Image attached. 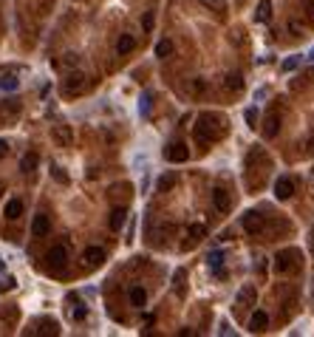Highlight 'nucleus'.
Returning <instances> with one entry per match:
<instances>
[{"instance_id":"nucleus-1","label":"nucleus","mask_w":314,"mask_h":337,"mask_svg":"<svg viewBox=\"0 0 314 337\" xmlns=\"http://www.w3.org/2000/svg\"><path fill=\"white\" fill-rule=\"evenodd\" d=\"M224 128H227L224 116L201 114V116H198V122H195V142H198V145H210V142H215V139H221V136H224Z\"/></svg>"},{"instance_id":"nucleus-2","label":"nucleus","mask_w":314,"mask_h":337,"mask_svg":"<svg viewBox=\"0 0 314 337\" xmlns=\"http://www.w3.org/2000/svg\"><path fill=\"white\" fill-rule=\"evenodd\" d=\"M85 85H88V77L82 71H74V74H68V79L63 82V91L68 93V97H74V93L85 91Z\"/></svg>"},{"instance_id":"nucleus-3","label":"nucleus","mask_w":314,"mask_h":337,"mask_svg":"<svg viewBox=\"0 0 314 337\" xmlns=\"http://www.w3.org/2000/svg\"><path fill=\"white\" fill-rule=\"evenodd\" d=\"M45 261H48L51 269H65V264H68V250H65V247H51Z\"/></svg>"},{"instance_id":"nucleus-4","label":"nucleus","mask_w":314,"mask_h":337,"mask_svg":"<svg viewBox=\"0 0 314 337\" xmlns=\"http://www.w3.org/2000/svg\"><path fill=\"white\" fill-rule=\"evenodd\" d=\"M243 230L249 232V235H257V232H264V215L249 210V213L243 215Z\"/></svg>"},{"instance_id":"nucleus-5","label":"nucleus","mask_w":314,"mask_h":337,"mask_svg":"<svg viewBox=\"0 0 314 337\" xmlns=\"http://www.w3.org/2000/svg\"><path fill=\"white\" fill-rule=\"evenodd\" d=\"M275 196H278L280 201L292 199V196H294V179H289V176H280V179L275 181Z\"/></svg>"},{"instance_id":"nucleus-6","label":"nucleus","mask_w":314,"mask_h":337,"mask_svg":"<svg viewBox=\"0 0 314 337\" xmlns=\"http://www.w3.org/2000/svg\"><path fill=\"white\" fill-rule=\"evenodd\" d=\"M255 298H257V289L252 283H246V286H241L235 303H238V309H249V306H255Z\"/></svg>"},{"instance_id":"nucleus-7","label":"nucleus","mask_w":314,"mask_h":337,"mask_svg":"<svg viewBox=\"0 0 314 337\" xmlns=\"http://www.w3.org/2000/svg\"><path fill=\"white\" fill-rule=\"evenodd\" d=\"M165 156L170 159V162H187V159H190V151H187L184 142H173L165 151Z\"/></svg>"},{"instance_id":"nucleus-8","label":"nucleus","mask_w":314,"mask_h":337,"mask_svg":"<svg viewBox=\"0 0 314 337\" xmlns=\"http://www.w3.org/2000/svg\"><path fill=\"white\" fill-rule=\"evenodd\" d=\"M48 230H51L48 215H45V213H37V215H34V221H31V232H34V238L48 235Z\"/></svg>"},{"instance_id":"nucleus-9","label":"nucleus","mask_w":314,"mask_h":337,"mask_svg":"<svg viewBox=\"0 0 314 337\" xmlns=\"http://www.w3.org/2000/svg\"><path fill=\"white\" fill-rule=\"evenodd\" d=\"M102 261H105V250H102V247H88V250L82 252V264L85 266H99Z\"/></svg>"},{"instance_id":"nucleus-10","label":"nucleus","mask_w":314,"mask_h":337,"mask_svg":"<svg viewBox=\"0 0 314 337\" xmlns=\"http://www.w3.org/2000/svg\"><path fill=\"white\" fill-rule=\"evenodd\" d=\"M275 266H278V272H289L294 266V250H283L278 252V258H275Z\"/></svg>"},{"instance_id":"nucleus-11","label":"nucleus","mask_w":314,"mask_h":337,"mask_svg":"<svg viewBox=\"0 0 314 337\" xmlns=\"http://www.w3.org/2000/svg\"><path fill=\"white\" fill-rule=\"evenodd\" d=\"M213 204H215V210L218 213H229V196H227V190H221V187H215L213 190Z\"/></svg>"},{"instance_id":"nucleus-12","label":"nucleus","mask_w":314,"mask_h":337,"mask_svg":"<svg viewBox=\"0 0 314 337\" xmlns=\"http://www.w3.org/2000/svg\"><path fill=\"white\" fill-rule=\"evenodd\" d=\"M3 215H6L9 221H17V218L23 215V201L20 199H9L6 207H3Z\"/></svg>"},{"instance_id":"nucleus-13","label":"nucleus","mask_w":314,"mask_h":337,"mask_svg":"<svg viewBox=\"0 0 314 337\" xmlns=\"http://www.w3.org/2000/svg\"><path fill=\"white\" fill-rule=\"evenodd\" d=\"M266 326H269V315H266V312H260V309H257L255 315L249 317V329H252V331H264Z\"/></svg>"},{"instance_id":"nucleus-14","label":"nucleus","mask_w":314,"mask_h":337,"mask_svg":"<svg viewBox=\"0 0 314 337\" xmlns=\"http://www.w3.org/2000/svg\"><path fill=\"white\" fill-rule=\"evenodd\" d=\"M125 221H128V210L125 207H116L114 213H111V230H122V227H125Z\"/></svg>"},{"instance_id":"nucleus-15","label":"nucleus","mask_w":314,"mask_h":337,"mask_svg":"<svg viewBox=\"0 0 314 337\" xmlns=\"http://www.w3.org/2000/svg\"><path fill=\"white\" fill-rule=\"evenodd\" d=\"M54 139H57L60 145H65V148H68V145L74 142V133H71V128H68V125H57V128H54Z\"/></svg>"},{"instance_id":"nucleus-16","label":"nucleus","mask_w":314,"mask_h":337,"mask_svg":"<svg viewBox=\"0 0 314 337\" xmlns=\"http://www.w3.org/2000/svg\"><path fill=\"white\" fill-rule=\"evenodd\" d=\"M37 165H40V156H37V153H26V156L20 159V170L26 173V176H29V173H34Z\"/></svg>"},{"instance_id":"nucleus-17","label":"nucleus","mask_w":314,"mask_h":337,"mask_svg":"<svg viewBox=\"0 0 314 337\" xmlns=\"http://www.w3.org/2000/svg\"><path fill=\"white\" fill-rule=\"evenodd\" d=\"M255 20H257V23H269V20H272V0H260V3H257Z\"/></svg>"},{"instance_id":"nucleus-18","label":"nucleus","mask_w":314,"mask_h":337,"mask_svg":"<svg viewBox=\"0 0 314 337\" xmlns=\"http://www.w3.org/2000/svg\"><path fill=\"white\" fill-rule=\"evenodd\" d=\"M278 130H280V119L275 114L266 116V125H264V136L272 139V136H278Z\"/></svg>"},{"instance_id":"nucleus-19","label":"nucleus","mask_w":314,"mask_h":337,"mask_svg":"<svg viewBox=\"0 0 314 337\" xmlns=\"http://www.w3.org/2000/svg\"><path fill=\"white\" fill-rule=\"evenodd\" d=\"M207 264H210V269H213L218 278H224V252H213L207 258Z\"/></svg>"},{"instance_id":"nucleus-20","label":"nucleus","mask_w":314,"mask_h":337,"mask_svg":"<svg viewBox=\"0 0 314 337\" xmlns=\"http://www.w3.org/2000/svg\"><path fill=\"white\" fill-rule=\"evenodd\" d=\"M133 49H136V40L130 34H122L119 40H116V51H119V54H130Z\"/></svg>"},{"instance_id":"nucleus-21","label":"nucleus","mask_w":314,"mask_h":337,"mask_svg":"<svg viewBox=\"0 0 314 337\" xmlns=\"http://www.w3.org/2000/svg\"><path fill=\"white\" fill-rule=\"evenodd\" d=\"M130 303L139 306V309L147 303V292H144V286H133V289H130Z\"/></svg>"},{"instance_id":"nucleus-22","label":"nucleus","mask_w":314,"mask_h":337,"mask_svg":"<svg viewBox=\"0 0 314 337\" xmlns=\"http://www.w3.org/2000/svg\"><path fill=\"white\" fill-rule=\"evenodd\" d=\"M224 85L229 88V91H241L243 88V77L238 71H232V74H227V79H224Z\"/></svg>"},{"instance_id":"nucleus-23","label":"nucleus","mask_w":314,"mask_h":337,"mask_svg":"<svg viewBox=\"0 0 314 337\" xmlns=\"http://www.w3.org/2000/svg\"><path fill=\"white\" fill-rule=\"evenodd\" d=\"M17 85H20L17 74H3V77H0V88H3V91H17Z\"/></svg>"},{"instance_id":"nucleus-24","label":"nucleus","mask_w":314,"mask_h":337,"mask_svg":"<svg viewBox=\"0 0 314 337\" xmlns=\"http://www.w3.org/2000/svg\"><path fill=\"white\" fill-rule=\"evenodd\" d=\"M173 54V43L170 40H159V45H156V57L159 60H167Z\"/></svg>"},{"instance_id":"nucleus-25","label":"nucleus","mask_w":314,"mask_h":337,"mask_svg":"<svg viewBox=\"0 0 314 337\" xmlns=\"http://www.w3.org/2000/svg\"><path fill=\"white\" fill-rule=\"evenodd\" d=\"M201 6H207V9H213V12H218V15H224L227 12V0H198Z\"/></svg>"},{"instance_id":"nucleus-26","label":"nucleus","mask_w":314,"mask_h":337,"mask_svg":"<svg viewBox=\"0 0 314 337\" xmlns=\"http://www.w3.org/2000/svg\"><path fill=\"white\" fill-rule=\"evenodd\" d=\"M173 184H176V176H162V179H159V190H162V193L173 190Z\"/></svg>"},{"instance_id":"nucleus-27","label":"nucleus","mask_w":314,"mask_h":337,"mask_svg":"<svg viewBox=\"0 0 314 337\" xmlns=\"http://www.w3.org/2000/svg\"><path fill=\"white\" fill-rule=\"evenodd\" d=\"M190 235H193V241H201V238L207 235V230H204L201 224H193V227H190Z\"/></svg>"},{"instance_id":"nucleus-28","label":"nucleus","mask_w":314,"mask_h":337,"mask_svg":"<svg viewBox=\"0 0 314 337\" xmlns=\"http://www.w3.org/2000/svg\"><path fill=\"white\" fill-rule=\"evenodd\" d=\"M176 295H184V269H179V272H176Z\"/></svg>"},{"instance_id":"nucleus-29","label":"nucleus","mask_w":314,"mask_h":337,"mask_svg":"<svg viewBox=\"0 0 314 337\" xmlns=\"http://www.w3.org/2000/svg\"><path fill=\"white\" fill-rule=\"evenodd\" d=\"M243 116H246L249 128H255V122H257V111H255V108H246V111H243Z\"/></svg>"},{"instance_id":"nucleus-30","label":"nucleus","mask_w":314,"mask_h":337,"mask_svg":"<svg viewBox=\"0 0 314 337\" xmlns=\"http://www.w3.org/2000/svg\"><path fill=\"white\" fill-rule=\"evenodd\" d=\"M85 315H88V309L79 306V303H77V309H71V317H74V320H85Z\"/></svg>"},{"instance_id":"nucleus-31","label":"nucleus","mask_w":314,"mask_h":337,"mask_svg":"<svg viewBox=\"0 0 314 337\" xmlns=\"http://www.w3.org/2000/svg\"><path fill=\"white\" fill-rule=\"evenodd\" d=\"M297 63H300V57H289L283 63V68H286V71H292V68H297Z\"/></svg>"},{"instance_id":"nucleus-32","label":"nucleus","mask_w":314,"mask_h":337,"mask_svg":"<svg viewBox=\"0 0 314 337\" xmlns=\"http://www.w3.org/2000/svg\"><path fill=\"white\" fill-rule=\"evenodd\" d=\"M51 170H54V179H57V181H63V184H65V181H68V176H65V173H63V170H60V167H57V165L51 167Z\"/></svg>"},{"instance_id":"nucleus-33","label":"nucleus","mask_w":314,"mask_h":337,"mask_svg":"<svg viewBox=\"0 0 314 337\" xmlns=\"http://www.w3.org/2000/svg\"><path fill=\"white\" fill-rule=\"evenodd\" d=\"M142 26H144V31H150V29H153V12H147V15H144Z\"/></svg>"},{"instance_id":"nucleus-34","label":"nucleus","mask_w":314,"mask_h":337,"mask_svg":"<svg viewBox=\"0 0 314 337\" xmlns=\"http://www.w3.org/2000/svg\"><path fill=\"white\" fill-rule=\"evenodd\" d=\"M289 31H292V34H297V37L303 34V29H300V23H297V20H292V23H289Z\"/></svg>"},{"instance_id":"nucleus-35","label":"nucleus","mask_w":314,"mask_h":337,"mask_svg":"<svg viewBox=\"0 0 314 337\" xmlns=\"http://www.w3.org/2000/svg\"><path fill=\"white\" fill-rule=\"evenodd\" d=\"M306 15H308V20L314 23V0H308V3H306Z\"/></svg>"},{"instance_id":"nucleus-36","label":"nucleus","mask_w":314,"mask_h":337,"mask_svg":"<svg viewBox=\"0 0 314 337\" xmlns=\"http://www.w3.org/2000/svg\"><path fill=\"white\" fill-rule=\"evenodd\" d=\"M193 91H195V93L204 91V79H193Z\"/></svg>"},{"instance_id":"nucleus-37","label":"nucleus","mask_w":314,"mask_h":337,"mask_svg":"<svg viewBox=\"0 0 314 337\" xmlns=\"http://www.w3.org/2000/svg\"><path fill=\"white\" fill-rule=\"evenodd\" d=\"M15 286H17L15 278H6V280H3V289H15Z\"/></svg>"},{"instance_id":"nucleus-38","label":"nucleus","mask_w":314,"mask_h":337,"mask_svg":"<svg viewBox=\"0 0 314 337\" xmlns=\"http://www.w3.org/2000/svg\"><path fill=\"white\" fill-rule=\"evenodd\" d=\"M6 153H9V142H3V139H0V159L6 156Z\"/></svg>"},{"instance_id":"nucleus-39","label":"nucleus","mask_w":314,"mask_h":337,"mask_svg":"<svg viewBox=\"0 0 314 337\" xmlns=\"http://www.w3.org/2000/svg\"><path fill=\"white\" fill-rule=\"evenodd\" d=\"M308 247L314 250V227H311V232H308Z\"/></svg>"},{"instance_id":"nucleus-40","label":"nucleus","mask_w":314,"mask_h":337,"mask_svg":"<svg viewBox=\"0 0 314 337\" xmlns=\"http://www.w3.org/2000/svg\"><path fill=\"white\" fill-rule=\"evenodd\" d=\"M306 148H308V153L314 156V139H308V145H306Z\"/></svg>"},{"instance_id":"nucleus-41","label":"nucleus","mask_w":314,"mask_h":337,"mask_svg":"<svg viewBox=\"0 0 314 337\" xmlns=\"http://www.w3.org/2000/svg\"><path fill=\"white\" fill-rule=\"evenodd\" d=\"M311 193H314V170H311Z\"/></svg>"},{"instance_id":"nucleus-42","label":"nucleus","mask_w":314,"mask_h":337,"mask_svg":"<svg viewBox=\"0 0 314 337\" xmlns=\"http://www.w3.org/2000/svg\"><path fill=\"white\" fill-rule=\"evenodd\" d=\"M0 272H3V261H0Z\"/></svg>"}]
</instances>
